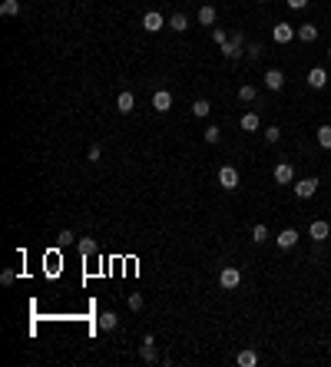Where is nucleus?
<instances>
[{
  "instance_id": "aec40b11",
  "label": "nucleus",
  "mask_w": 331,
  "mask_h": 367,
  "mask_svg": "<svg viewBox=\"0 0 331 367\" xmlns=\"http://www.w3.org/2000/svg\"><path fill=\"white\" fill-rule=\"evenodd\" d=\"M76 248H80V255H96V242L93 238H76Z\"/></svg>"
},
{
  "instance_id": "f03ea898",
  "label": "nucleus",
  "mask_w": 331,
  "mask_h": 367,
  "mask_svg": "<svg viewBox=\"0 0 331 367\" xmlns=\"http://www.w3.org/2000/svg\"><path fill=\"white\" fill-rule=\"evenodd\" d=\"M219 285L225 288V291H235V288L238 285H242V271H238V268H222V271H219Z\"/></svg>"
},
{
  "instance_id": "9b49d317",
  "label": "nucleus",
  "mask_w": 331,
  "mask_h": 367,
  "mask_svg": "<svg viewBox=\"0 0 331 367\" xmlns=\"http://www.w3.org/2000/svg\"><path fill=\"white\" fill-rule=\"evenodd\" d=\"M308 235H312L315 242H325V238L331 235V225H328V222H321V218H318V222H312V225H308Z\"/></svg>"
},
{
  "instance_id": "f704fd0d",
  "label": "nucleus",
  "mask_w": 331,
  "mask_h": 367,
  "mask_svg": "<svg viewBox=\"0 0 331 367\" xmlns=\"http://www.w3.org/2000/svg\"><path fill=\"white\" fill-rule=\"evenodd\" d=\"M288 7H292V10H305L308 0H288Z\"/></svg>"
},
{
  "instance_id": "7c9ffc66",
  "label": "nucleus",
  "mask_w": 331,
  "mask_h": 367,
  "mask_svg": "<svg viewBox=\"0 0 331 367\" xmlns=\"http://www.w3.org/2000/svg\"><path fill=\"white\" fill-rule=\"evenodd\" d=\"M212 40H215V43L222 47V43H229V33H225L222 27H215V30H212Z\"/></svg>"
},
{
  "instance_id": "c756f323",
  "label": "nucleus",
  "mask_w": 331,
  "mask_h": 367,
  "mask_svg": "<svg viewBox=\"0 0 331 367\" xmlns=\"http://www.w3.org/2000/svg\"><path fill=\"white\" fill-rule=\"evenodd\" d=\"M73 242H76V235H73L70 228H63V232H60V245L67 248V245H73Z\"/></svg>"
},
{
  "instance_id": "c85d7f7f",
  "label": "nucleus",
  "mask_w": 331,
  "mask_h": 367,
  "mask_svg": "<svg viewBox=\"0 0 331 367\" xmlns=\"http://www.w3.org/2000/svg\"><path fill=\"white\" fill-rule=\"evenodd\" d=\"M143 294H129V311H143Z\"/></svg>"
},
{
  "instance_id": "412c9836",
  "label": "nucleus",
  "mask_w": 331,
  "mask_h": 367,
  "mask_svg": "<svg viewBox=\"0 0 331 367\" xmlns=\"http://www.w3.org/2000/svg\"><path fill=\"white\" fill-rule=\"evenodd\" d=\"M0 13H4V17H17L20 13V0H4V4H0Z\"/></svg>"
},
{
  "instance_id": "ddd939ff",
  "label": "nucleus",
  "mask_w": 331,
  "mask_h": 367,
  "mask_svg": "<svg viewBox=\"0 0 331 367\" xmlns=\"http://www.w3.org/2000/svg\"><path fill=\"white\" fill-rule=\"evenodd\" d=\"M116 109L119 112H133V109H136V96H133L129 89H123V93L116 96Z\"/></svg>"
},
{
  "instance_id": "4be33fe9",
  "label": "nucleus",
  "mask_w": 331,
  "mask_h": 367,
  "mask_svg": "<svg viewBox=\"0 0 331 367\" xmlns=\"http://www.w3.org/2000/svg\"><path fill=\"white\" fill-rule=\"evenodd\" d=\"M252 242H255V245H265V242H269V228H265L262 222L252 228Z\"/></svg>"
},
{
  "instance_id": "2f4dec72",
  "label": "nucleus",
  "mask_w": 331,
  "mask_h": 367,
  "mask_svg": "<svg viewBox=\"0 0 331 367\" xmlns=\"http://www.w3.org/2000/svg\"><path fill=\"white\" fill-rule=\"evenodd\" d=\"M265 139H269V143H278V139H281V129H278V126H269V129H265Z\"/></svg>"
},
{
  "instance_id": "9d476101",
  "label": "nucleus",
  "mask_w": 331,
  "mask_h": 367,
  "mask_svg": "<svg viewBox=\"0 0 331 367\" xmlns=\"http://www.w3.org/2000/svg\"><path fill=\"white\" fill-rule=\"evenodd\" d=\"M152 109L156 112H169L172 109V93H169V89H159V93L152 96Z\"/></svg>"
},
{
  "instance_id": "a878e982",
  "label": "nucleus",
  "mask_w": 331,
  "mask_h": 367,
  "mask_svg": "<svg viewBox=\"0 0 331 367\" xmlns=\"http://www.w3.org/2000/svg\"><path fill=\"white\" fill-rule=\"evenodd\" d=\"M238 100H242V103H255L258 100L255 86H242V89H238Z\"/></svg>"
},
{
  "instance_id": "4468645a",
  "label": "nucleus",
  "mask_w": 331,
  "mask_h": 367,
  "mask_svg": "<svg viewBox=\"0 0 331 367\" xmlns=\"http://www.w3.org/2000/svg\"><path fill=\"white\" fill-rule=\"evenodd\" d=\"M265 86L278 93V89L285 86V73H281V70H269V73H265Z\"/></svg>"
},
{
  "instance_id": "c9c22d12",
  "label": "nucleus",
  "mask_w": 331,
  "mask_h": 367,
  "mask_svg": "<svg viewBox=\"0 0 331 367\" xmlns=\"http://www.w3.org/2000/svg\"><path fill=\"white\" fill-rule=\"evenodd\" d=\"M328 63H331V47H328Z\"/></svg>"
},
{
  "instance_id": "f8f14e48",
  "label": "nucleus",
  "mask_w": 331,
  "mask_h": 367,
  "mask_svg": "<svg viewBox=\"0 0 331 367\" xmlns=\"http://www.w3.org/2000/svg\"><path fill=\"white\" fill-rule=\"evenodd\" d=\"M308 86H312V89H325L328 86V73L321 66H315L312 73H308Z\"/></svg>"
},
{
  "instance_id": "cd10ccee",
  "label": "nucleus",
  "mask_w": 331,
  "mask_h": 367,
  "mask_svg": "<svg viewBox=\"0 0 331 367\" xmlns=\"http://www.w3.org/2000/svg\"><path fill=\"white\" fill-rule=\"evenodd\" d=\"M219 139H222V129L219 126H209L206 129V143H219Z\"/></svg>"
},
{
  "instance_id": "f257e3e1",
  "label": "nucleus",
  "mask_w": 331,
  "mask_h": 367,
  "mask_svg": "<svg viewBox=\"0 0 331 367\" xmlns=\"http://www.w3.org/2000/svg\"><path fill=\"white\" fill-rule=\"evenodd\" d=\"M242 50H245V33L235 30L229 43H222V56H229V60H238V56H242Z\"/></svg>"
},
{
  "instance_id": "dca6fc26",
  "label": "nucleus",
  "mask_w": 331,
  "mask_h": 367,
  "mask_svg": "<svg viewBox=\"0 0 331 367\" xmlns=\"http://www.w3.org/2000/svg\"><path fill=\"white\" fill-rule=\"evenodd\" d=\"M215 17H219V13H215V7H209V4L199 7V24H202V27H212Z\"/></svg>"
},
{
  "instance_id": "72a5a7b5",
  "label": "nucleus",
  "mask_w": 331,
  "mask_h": 367,
  "mask_svg": "<svg viewBox=\"0 0 331 367\" xmlns=\"http://www.w3.org/2000/svg\"><path fill=\"white\" fill-rule=\"evenodd\" d=\"M100 159H103V149L93 143V146H90V162H100Z\"/></svg>"
},
{
  "instance_id": "423d86ee",
  "label": "nucleus",
  "mask_w": 331,
  "mask_h": 367,
  "mask_svg": "<svg viewBox=\"0 0 331 367\" xmlns=\"http://www.w3.org/2000/svg\"><path fill=\"white\" fill-rule=\"evenodd\" d=\"M219 186L229 189V192H232V189H238V172H235L232 166H222V169H219Z\"/></svg>"
},
{
  "instance_id": "1a4fd4ad",
  "label": "nucleus",
  "mask_w": 331,
  "mask_h": 367,
  "mask_svg": "<svg viewBox=\"0 0 331 367\" xmlns=\"http://www.w3.org/2000/svg\"><path fill=\"white\" fill-rule=\"evenodd\" d=\"M275 242H278L281 251H285V248H295V245H298V232H295V228H281L278 235H275Z\"/></svg>"
},
{
  "instance_id": "6ab92c4d",
  "label": "nucleus",
  "mask_w": 331,
  "mask_h": 367,
  "mask_svg": "<svg viewBox=\"0 0 331 367\" xmlns=\"http://www.w3.org/2000/svg\"><path fill=\"white\" fill-rule=\"evenodd\" d=\"M209 112H212V103H209V100H195L192 103V116L195 119H206Z\"/></svg>"
},
{
  "instance_id": "6e6552de",
  "label": "nucleus",
  "mask_w": 331,
  "mask_h": 367,
  "mask_svg": "<svg viewBox=\"0 0 331 367\" xmlns=\"http://www.w3.org/2000/svg\"><path fill=\"white\" fill-rule=\"evenodd\" d=\"M315 192H318V179H301V182H295V195H298V199H312Z\"/></svg>"
},
{
  "instance_id": "7ed1b4c3",
  "label": "nucleus",
  "mask_w": 331,
  "mask_h": 367,
  "mask_svg": "<svg viewBox=\"0 0 331 367\" xmlns=\"http://www.w3.org/2000/svg\"><path fill=\"white\" fill-rule=\"evenodd\" d=\"M139 357H143L146 364H156L159 361V348H156V337H152V334L143 337V344H139Z\"/></svg>"
},
{
  "instance_id": "2eb2a0df",
  "label": "nucleus",
  "mask_w": 331,
  "mask_h": 367,
  "mask_svg": "<svg viewBox=\"0 0 331 367\" xmlns=\"http://www.w3.org/2000/svg\"><path fill=\"white\" fill-rule=\"evenodd\" d=\"M298 40L301 43H315V40H318V27L315 24H301L298 27Z\"/></svg>"
},
{
  "instance_id": "39448f33",
  "label": "nucleus",
  "mask_w": 331,
  "mask_h": 367,
  "mask_svg": "<svg viewBox=\"0 0 331 367\" xmlns=\"http://www.w3.org/2000/svg\"><path fill=\"white\" fill-rule=\"evenodd\" d=\"M163 27H166V17H163L159 10H149V13L143 17V30H149V33H159Z\"/></svg>"
},
{
  "instance_id": "473e14b6",
  "label": "nucleus",
  "mask_w": 331,
  "mask_h": 367,
  "mask_svg": "<svg viewBox=\"0 0 331 367\" xmlns=\"http://www.w3.org/2000/svg\"><path fill=\"white\" fill-rule=\"evenodd\" d=\"M13 281H17V271H13V268H7V271L0 274V285H13Z\"/></svg>"
},
{
  "instance_id": "b1692460",
  "label": "nucleus",
  "mask_w": 331,
  "mask_h": 367,
  "mask_svg": "<svg viewBox=\"0 0 331 367\" xmlns=\"http://www.w3.org/2000/svg\"><path fill=\"white\" fill-rule=\"evenodd\" d=\"M318 146L331 149V126H318Z\"/></svg>"
},
{
  "instance_id": "e433bc0d",
  "label": "nucleus",
  "mask_w": 331,
  "mask_h": 367,
  "mask_svg": "<svg viewBox=\"0 0 331 367\" xmlns=\"http://www.w3.org/2000/svg\"><path fill=\"white\" fill-rule=\"evenodd\" d=\"M258 4H265V0H258Z\"/></svg>"
},
{
  "instance_id": "393cba45",
  "label": "nucleus",
  "mask_w": 331,
  "mask_h": 367,
  "mask_svg": "<svg viewBox=\"0 0 331 367\" xmlns=\"http://www.w3.org/2000/svg\"><path fill=\"white\" fill-rule=\"evenodd\" d=\"M238 364H242V367H255L258 364V354H255V351H242V354H238Z\"/></svg>"
},
{
  "instance_id": "a211bd4d",
  "label": "nucleus",
  "mask_w": 331,
  "mask_h": 367,
  "mask_svg": "<svg viewBox=\"0 0 331 367\" xmlns=\"http://www.w3.org/2000/svg\"><path fill=\"white\" fill-rule=\"evenodd\" d=\"M116 328H119V317L113 311H103L100 314V331H116Z\"/></svg>"
},
{
  "instance_id": "20e7f679",
  "label": "nucleus",
  "mask_w": 331,
  "mask_h": 367,
  "mask_svg": "<svg viewBox=\"0 0 331 367\" xmlns=\"http://www.w3.org/2000/svg\"><path fill=\"white\" fill-rule=\"evenodd\" d=\"M295 37H298V30H295L292 24H278L275 30H272V40H275V43H292Z\"/></svg>"
},
{
  "instance_id": "5701e85b",
  "label": "nucleus",
  "mask_w": 331,
  "mask_h": 367,
  "mask_svg": "<svg viewBox=\"0 0 331 367\" xmlns=\"http://www.w3.org/2000/svg\"><path fill=\"white\" fill-rule=\"evenodd\" d=\"M242 129L245 132H255L258 129V112H245V116H242Z\"/></svg>"
},
{
  "instance_id": "0eeeda50",
  "label": "nucleus",
  "mask_w": 331,
  "mask_h": 367,
  "mask_svg": "<svg viewBox=\"0 0 331 367\" xmlns=\"http://www.w3.org/2000/svg\"><path fill=\"white\" fill-rule=\"evenodd\" d=\"M275 182H278V186H292V182H295L292 162H278V166H275Z\"/></svg>"
},
{
  "instance_id": "bb28decb",
  "label": "nucleus",
  "mask_w": 331,
  "mask_h": 367,
  "mask_svg": "<svg viewBox=\"0 0 331 367\" xmlns=\"http://www.w3.org/2000/svg\"><path fill=\"white\" fill-rule=\"evenodd\" d=\"M262 53H265V50H262V43H249V47H245V56H249V60H258Z\"/></svg>"
},
{
  "instance_id": "f3484780",
  "label": "nucleus",
  "mask_w": 331,
  "mask_h": 367,
  "mask_svg": "<svg viewBox=\"0 0 331 367\" xmlns=\"http://www.w3.org/2000/svg\"><path fill=\"white\" fill-rule=\"evenodd\" d=\"M166 27H172L175 33H182V30H189V17H186V13H172Z\"/></svg>"
}]
</instances>
